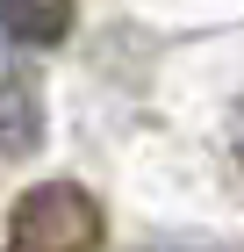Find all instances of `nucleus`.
I'll list each match as a JSON object with an SVG mask.
<instances>
[{
    "label": "nucleus",
    "mask_w": 244,
    "mask_h": 252,
    "mask_svg": "<svg viewBox=\"0 0 244 252\" xmlns=\"http://www.w3.org/2000/svg\"><path fill=\"white\" fill-rule=\"evenodd\" d=\"M158 252H230V245H158Z\"/></svg>",
    "instance_id": "obj_4"
},
{
    "label": "nucleus",
    "mask_w": 244,
    "mask_h": 252,
    "mask_svg": "<svg viewBox=\"0 0 244 252\" xmlns=\"http://www.w3.org/2000/svg\"><path fill=\"white\" fill-rule=\"evenodd\" d=\"M7 252H101V202L79 180H43L7 216Z\"/></svg>",
    "instance_id": "obj_1"
},
{
    "label": "nucleus",
    "mask_w": 244,
    "mask_h": 252,
    "mask_svg": "<svg viewBox=\"0 0 244 252\" xmlns=\"http://www.w3.org/2000/svg\"><path fill=\"white\" fill-rule=\"evenodd\" d=\"M230 144H237V166H244V108H237V137H230Z\"/></svg>",
    "instance_id": "obj_5"
},
{
    "label": "nucleus",
    "mask_w": 244,
    "mask_h": 252,
    "mask_svg": "<svg viewBox=\"0 0 244 252\" xmlns=\"http://www.w3.org/2000/svg\"><path fill=\"white\" fill-rule=\"evenodd\" d=\"M72 0H0V36L22 43V51H51V43L72 36Z\"/></svg>",
    "instance_id": "obj_2"
},
{
    "label": "nucleus",
    "mask_w": 244,
    "mask_h": 252,
    "mask_svg": "<svg viewBox=\"0 0 244 252\" xmlns=\"http://www.w3.org/2000/svg\"><path fill=\"white\" fill-rule=\"evenodd\" d=\"M43 137V101L29 72H0V158H29Z\"/></svg>",
    "instance_id": "obj_3"
}]
</instances>
